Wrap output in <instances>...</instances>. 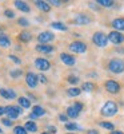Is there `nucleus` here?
I'll return each mask as SVG.
<instances>
[{"label": "nucleus", "instance_id": "nucleus-1", "mask_svg": "<svg viewBox=\"0 0 124 134\" xmlns=\"http://www.w3.org/2000/svg\"><path fill=\"white\" fill-rule=\"evenodd\" d=\"M117 113V105L115 102H112V100H108L101 107V115L104 117H112Z\"/></svg>", "mask_w": 124, "mask_h": 134}, {"label": "nucleus", "instance_id": "nucleus-2", "mask_svg": "<svg viewBox=\"0 0 124 134\" xmlns=\"http://www.w3.org/2000/svg\"><path fill=\"white\" fill-rule=\"evenodd\" d=\"M108 70L114 74H121L124 71V62L121 59H112L108 63Z\"/></svg>", "mask_w": 124, "mask_h": 134}, {"label": "nucleus", "instance_id": "nucleus-3", "mask_svg": "<svg viewBox=\"0 0 124 134\" xmlns=\"http://www.w3.org/2000/svg\"><path fill=\"white\" fill-rule=\"evenodd\" d=\"M92 40L97 47H106L107 43H108V36L103 32H96L94 35V38H92Z\"/></svg>", "mask_w": 124, "mask_h": 134}, {"label": "nucleus", "instance_id": "nucleus-4", "mask_svg": "<svg viewBox=\"0 0 124 134\" xmlns=\"http://www.w3.org/2000/svg\"><path fill=\"white\" fill-rule=\"evenodd\" d=\"M21 113H23V110L19 106H7L5 107V114L8 115L9 119H16Z\"/></svg>", "mask_w": 124, "mask_h": 134}, {"label": "nucleus", "instance_id": "nucleus-5", "mask_svg": "<svg viewBox=\"0 0 124 134\" xmlns=\"http://www.w3.org/2000/svg\"><path fill=\"white\" fill-rule=\"evenodd\" d=\"M70 50L72 52H76V54H83L87 51V44L83 42H73L70 44Z\"/></svg>", "mask_w": 124, "mask_h": 134}, {"label": "nucleus", "instance_id": "nucleus-6", "mask_svg": "<svg viewBox=\"0 0 124 134\" xmlns=\"http://www.w3.org/2000/svg\"><path fill=\"white\" fill-rule=\"evenodd\" d=\"M108 40L112 42L114 44H120L124 42V35L119 31H112L108 34Z\"/></svg>", "mask_w": 124, "mask_h": 134}, {"label": "nucleus", "instance_id": "nucleus-7", "mask_svg": "<svg viewBox=\"0 0 124 134\" xmlns=\"http://www.w3.org/2000/svg\"><path fill=\"white\" fill-rule=\"evenodd\" d=\"M35 67H36V69H39L40 71H47V70H49L51 63L47 59H44V58H38L35 60Z\"/></svg>", "mask_w": 124, "mask_h": 134}, {"label": "nucleus", "instance_id": "nucleus-8", "mask_svg": "<svg viewBox=\"0 0 124 134\" xmlns=\"http://www.w3.org/2000/svg\"><path fill=\"white\" fill-rule=\"evenodd\" d=\"M38 39H39L40 44H46V43L53 40V39H55V35H53L52 32H49V31H44V32H40V34H39Z\"/></svg>", "mask_w": 124, "mask_h": 134}, {"label": "nucleus", "instance_id": "nucleus-9", "mask_svg": "<svg viewBox=\"0 0 124 134\" xmlns=\"http://www.w3.org/2000/svg\"><path fill=\"white\" fill-rule=\"evenodd\" d=\"M106 88L111 94H116V93L120 91V85L116 81H107L106 82Z\"/></svg>", "mask_w": 124, "mask_h": 134}, {"label": "nucleus", "instance_id": "nucleus-10", "mask_svg": "<svg viewBox=\"0 0 124 134\" xmlns=\"http://www.w3.org/2000/svg\"><path fill=\"white\" fill-rule=\"evenodd\" d=\"M38 81H39L38 75H35L33 72H27V75H26V82H27V85H28L31 88H35V87L38 86Z\"/></svg>", "mask_w": 124, "mask_h": 134}, {"label": "nucleus", "instance_id": "nucleus-11", "mask_svg": "<svg viewBox=\"0 0 124 134\" xmlns=\"http://www.w3.org/2000/svg\"><path fill=\"white\" fill-rule=\"evenodd\" d=\"M75 23L79 24V26H85V24H89L91 23V18L84 15V14H77L75 16Z\"/></svg>", "mask_w": 124, "mask_h": 134}, {"label": "nucleus", "instance_id": "nucleus-12", "mask_svg": "<svg viewBox=\"0 0 124 134\" xmlns=\"http://www.w3.org/2000/svg\"><path fill=\"white\" fill-rule=\"evenodd\" d=\"M60 59H61V62H63L64 64H67V66H75V63H76L75 57H72V55H70V54H65V52H63V54L60 55Z\"/></svg>", "mask_w": 124, "mask_h": 134}, {"label": "nucleus", "instance_id": "nucleus-13", "mask_svg": "<svg viewBox=\"0 0 124 134\" xmlns=\"http://www.w3.org/2000/svg\"><path fill=\"white\" fill-rule=\"evenodd\" d=\"M0 95L5 99H15L16 98V93L11 88H0Z\"/></svg>", "mask_w": 124, "mask_h": 134}, {"label": "nucleus", "instance_id": "nucleus-14", "mask_svg": "<svg viewBox=\"0 0 124 134\" xmlns=\"http://www.w3.org/2000/svg\"><path fill=\"white\" fill-rule=\"evenodd\" d=\"M112 27L116 31H124V18H117L115 20H112Z\"/></svg>", "mask_w": 124, "mask_h": 134}, {"label": "nucleus", "instance_id": "nucleus-15", "mask_svg": "<svg viewBox=\"0 0 124 134\" xmlns=\"http://www.w3.org/2000/svg\"><path fill=\"white\" fill-rule=\"evenodd\" d=\"M35 4L40 11H43V12H49L51 11V7H49L48 2H40V0H38V2H35Z\"/></svg>", "mask_w": 124, "mask_h": 134}, {"label": "nucleus", "instance_id": "nucleus-16", "mask_svg": "<svg viewBox=\"0 0 124 134\" xmlns=\"http://www.w3.org/2000/svg\"><path fill=\"white\" fill-rule=\"evenodd\" d=\"M36 51L43 52V54H51L53 51L52 46H47V44H38L36 46Z\"/></svg>", "mask_w": 124, "mask_h": 134}, {"label": "nucleus", "instance_id": "nucleus-17", "mask_svg": "<svg viewBox=\"0 0 124 134\" xmlns=\"http://www.w3.org/2000/svg\"><path fill=\"white\" fill-rule=\"evenodd\" d=\"M11 46V39L5 34H0V47H9Z\"/></svg>", "mask_w": 124, "mask_h": 134}, {"label": "nucleus", "instance_id": "nucleus-18", "mask_svg": "<svg viewBox=\"0 0 124 134\" xmlns=\"http://www.w3.org/2000/svg\"><path fill=\"white\" fill-rule=\"evenodd\" d=\"M15 7L17 9H20L21 12H29V7L26 2H20V0H16L15 2Z\"/></svg>", "mask_w": 124, "mask_h": 134}, {"label": "nucleus", "instance_id": "nucleus-19", "mask_svg": "<svg viewBox=\"0 0 124 134\" xmlns=\"http://www.w3.org/2000/svg\"><path fill=\"white\" fill-rule=\"evenodd\" d=\"M24 127H26V130L29 131V133H36V131H38V125H36L33 121H28L27 124L24 125Z\"/></svg>", "mask_w": 124, "mask_h": 134}, {"label": "nucleus", "instance_id": "nucleus-20", "mask_svg": "<svg viewBox=\"0 0 124 134\" xmlns=\"http://www.w3.org/2000/svg\"><path fill=\"white\" fill-rule=\"evenodd\" d=\"M67 115H68V118L75 119V118H77V117H79V111H77L73 106H70L68 109H67Z\"/></svg>", "mask_w": 124, "mask_h": 134}, {"label": "nucleus", "instance_id": "nucleus-21", "mask_svg": "<svg viewBox=\"0 0 124 134\" xmlns=\"http://www.w3.org/2000/svg\"><path fill=\"white\" fill-rule=\"evenodd\" d=\"M17 100H19L20 107H23V109H28V107L31 106V100H29L28 98H26V97H20Z\"/></svg>", "mask_w": 124, "mask_h": 134}, {"label": "nucleus", "instance_id": "nucleus-22", "mask_svg": "<svg viewBox=\"0 0 124 134\" xmlns=\"http://www.w3.org/2000/svg\"><path fill=\"white\" fill-rule=\"evenodd\" d=\"M32 113L35 114L36 117H41V115L46 114V110H44L41 106H33L32 107Z\"/></svg>", "mask_w": 124, "mask_h": 134}, {"label": "nucleus", "instance_id": "nucleus-23", "mask_svg": "<svg viewBox=\"0 0 124 134\" xmlns=\"http://www.w3.org/2000/svg\"><path fill=\"white\" fill-rule=\"evenodd\" d=\"M51 27H52L53 30H59V31H67V26H65V24H63V23H60V21H52Z\"/></svg>", "mask_w": 124, "mask_h": 134}, {"label": "nucleus", "instance_id": "nucleus-24", "mask_svg": "<svg viewBox=\"0 0 124 134\" xmlns=\"http://www.w3.org/2000/svg\"><path fill=\"white\" fill-rule=\"evenodd\" d=\"M19 39L21 42H29L32 39V35H31L29 32H27V31H23L21 34H19Z\"/></svg>", "mask_w": 124, "mask_h": 134}, {"label": "nucleus", "instance_id": "nucleus-25", "mask_svg": "<svg viewBox=\"0 0 124 134\" xmlns=\"http://www.w3.org/2000/svg\"><path fill=\"white\" fill-rule=\"evenodd\" d=\"M67 93H68V95H71V97H77V95H80V93H82V88H77V87H71V88H68V90H67Z\"/></svg>", "mask_w": 124, "mask_h": 134}, {"label": "nucleus", "instance_id": "nucleus-26", "mask_svg": "<svg viewBox=\"0 0 124 134\" xmlns=\"http://www.w3.org/2000/svg\"><path fill=\"white\" fill-rule=\"evenodd\" d=\"M99 5H101V7H112L114 5V0H97L96 2Z\"/></svg>", "mask_w": 124, "mask_h": 134}, {"label": "nucleus", "instance_id": "nucleus-27", "mask_svg": "<svg viewBox=\"0 0 124 134\" xmlns=\"http://www.w3.org/2000/svg\"><path fill=\"white\" fill-rule=\"evenodd\" d=\"M94 88H95V85L91 83V82H85V83H83V86H82V90H84V91H87V93L92 91Z\"/></svg>", "mask_w": 124, "mask_h": 134}, {"label": "nucleus", "instance_id": "nucleus-28", "mask_svg": "<svg viewBox=\"0 0 124 134\" xmlns=\"http://www.w3.org/2000/svg\"><path fill=\"white\" fill-rule=\"evenodd\" d=\"M14 133L15 134H28V131L26 130L24 126H15L14 127Z\"/></svg>", "mask_w": 124, "mask_h": 134}, {"label": "nucleus", "instance_id": "nucleus-29", "mask_svg": "<svg viewBox=\"0 0 124 134\" xmlns=\"http://www.w3.org/2000/svg\"><path fill=\"white\" fill-rule=\"evenodd\" d=\"M100 126H101V127H104V129H108V130H111V131H114V130H115L114 124H111V122H100Z\"/></svg>", "mask_w": 124, "mask_h": 134}, {"label": "nucleus", "instance_id": "nucleus-30", "mask_svg": "<svg viewBox=\"0 0 124 134\" xmlns=\"http://www.w3.org/2000/svg\"><path fill=\"white\" fill-rule=\"evenodd\" d=\"M65 129L67 130H80L82 127L76 124H65Z\"/></svg>", "mask_w": 124, "mask_h": 134}, {"label": "nucleus", "instance_id": "nucleus-31", "mask_svg": "<svg viewBox=\"0 0 124 134\" xmlns=\"http://www.w3.org/2000/svg\"><path fill=\"white\" fill-rule=\"evenodd\" d=\"M17 23H19V26H21V27H27V26L29 24V21H28L26 18H20V19L17 20Z\"/></svg>", "mask_w": 124, "mask_h": 134}, {"label": "nucleus", "instance_id": "nucleus-32", "mask_svg": "<svg viewBox=\"0 0 124 134\" xmlns=\"http://www.w3.org/2000/svg\"><path fill=\"white\" fill-rule=\"evenodd\" d=\"M68 82H70L71 85H76V83H79V78L71 75V76H68Z\"/></svg>", "mask_w": 124, "mask_h": 134}, {"label": "nucleus", "instance_id": "nucleus-33", "mask_svg": "<svg viewBox=\"0 0 124 134\" xmlns=\"http://www.w3.org/2000/svg\"><path fill=\"white\" fill-rule=\"evenodd\" d=\"M21 74H23V71H21V70H12V71H11V76H12V78H17Z\"/></svg>", "mask_w": 124, "mask_h": 134}, {"label": "nucleus", "instance_id": "nucleus-34", "mask_svg": "<svg viewBox=\"0 0 124 134\" xmlns=\"http://www.w3.org/2000/svg\"><path fill=\"white\" fill-rule=\"evenodd\" d=\"M4 15H5L7 18H11V19L15 18V12H14V11H11V9H5V11H4Z\"/></svg>", "mask_w": 124, "mask_h": 134}, {"label": "nucleus", "instance_id": "nucleus-35", "mask_svg": "<svg viewBox=\"0 0 124 134\" xmlns=\"http://www.w3.org/2000/svg\"><path fill=\"white\" fill-rule=\"evenodd\" d=\"M2 122H3V125H5V126H12V121H11L9 118H3L2 119Z\"/></svg>", "mask_w": 124, "mask_h": 134}, {"label": "nucleus", "instance_id": "nucleus-36", "mask_svg": "<svg viewBox=\"0 0 124 134\" xmlns=\"http://www.w3.org/2000/svg\"><path fill=\"white\" fill-rule=\"evenodd\" d=\"M73 107H75V109L79 111V113H80V111L83 110V103H80V102H76V103L73 105Z\"/></svg>", "mask_w": 124, "mask_h": 134}, {"label": "nucleus", "instance_id": "nucleus-37", "mask_svg": "<svg viewBox=\"0 0 124 134\" xmlns=\"http://www.w3.org/2000/svg\"><path fill=\"white\" fill-rule=\"evenodd\" d=\"M48 3H49V4H52V5L59 7V5H61V3H63V2H60V0H49Z\"/></svg>", "mask_w": 124, "mask_h": 134}, {"label": "nucleus", "instance_id": "nucleus-38", "mask_svg": "<svg viewBox=\"0 0 124 134\" xmlns=\"http://www.w3.org/2000/svg\"><path fill=\"white\" fill-rule=\"evenodd\" d=\"M38 78H39V81L41 82V83H47L48 81H47V78L46 76H44L43 74H40V75H38Z\"/></svg>", "mask_w": 124, "mask_h": 134}, {"label": "nucleus", "instance_id": "nucleus-39", "mask_svg": "<svg viewBox=\"0 0 124 134\" xmlns=\"http://www.w3.org/2000/svg\"><path fill=\"white\" fill-rule=\"evenodd\" d=\"M9 59H11V60H14L16 64H20V59H19V58H16L15 55H9Z\"/></svg>", "mask_w": 124, "mask_h": 134}, {"label": "nucleus", "instance_id": "nucleus-40", "mask_svg": "<svg viewBox=\"0 0 124 134\" xmlns=\"http://www.w3.org/2000/svg\"><path fill=\"white\" fill-rule=\"evenodd\" d=\"M59 119H60L61 122H67V119H68V115H67V114H60V115H59Z\"/></svg>", "mask_w": 124, "mask_h": 134}, {"label": "nucleus", "instance_id": "nucleus-41", "mask_svg": "<svg viewBox=\"0 0 124 134\" xmlns=\"http://www.w3.org/2000/svg\"><path fill=\"white\" fill-rule=\"evenodd\" d=\"M4 114H5V107L0 106V117H2V115H4Z\"/></svg>", "mask_w": 124, "mask_h": 134}, {"label": "nucleus", "instance_id": "nucleus-42", "mask_svg": "<svg viewBox=\"0 0 124 134\" xmlns=\"http://www.w3.org/2000/svg\"><path fill=\"white\" fill-rule=\"evenodd\" d=\"M48 130H49L51 133H56V127H55V126H48Z\"/></svg>", "mask_w": 124, "mask_h": 134}, {"label": "nucleus", "instance_id": "nucleus-43", "mask_svg": "<svg viewBox=\"0 0 124 134\" xmlns=\"http://www.w3.org/2000/svg\"><path fill=\"white\" fill-rule=\"evenodd\" d=\"M111 134H124V133H121L119 130H114V131H111Z\"/></svg>", "mask_w": 124, "mask_h": 134}, {"label": "nucleus", "instance_id": "nucleus-44", "mask_svg": "<svg viewBox=\"0 0 124 134\" xmlns=\"http://www.w3.org/2000/svg\"><path fill=\"white\" fill-rule=\"evenodd\" d=\"M29 118H31V119H36L38 117H36L35 114H33V113H31V114H29Z\"/></svg>", "mask_w": 124, "mask_h": 134}, {"label": "nucleus", "instance_id": "nucleus-45", "mask_svg": "<svg viewBox=\"0 0 124 134\" xmlns=\"http://www.w3.org/2000/svg\"><path fill=\"white\" fill-rule=\"evenodd\" d=\"M88 134H99V133H97L96 130H89V131H88Z\"/></svg>", "mask_w": 124, "mask_h": 134}, {"label": "nucleus", "instance_id": "nucleus-46", "mask_svg": "<svg viewBox=\"0 0 124 134\" xmlns=\"http://www.w3.org/2000/svg\"><path fill=\"white\" fill-rule=\"evenodd\" d=\"M0 134H3V130L2 129H0Z\"/></svg>", "mask_w": 124, "mask_h": 134}, {"label": "nucleus", "instance_id": "nucleus-47", "mask_svg": "<svg viewBox=\"0 0 124 134\" xmlns=\"http://www.w3.org/2000/svg\"><path fill=\"white\" fill-rule=\"evenodd\" d=\"M67 134H73V133H67Z\"/></svg>", "mask_w": 124, "mask_h": 134}, {"label": "nucleus", "instance_id": "nucleus-48", "mask_svg": "<svg viewBox=\"0 0 124 134\" xmlns=\"http://www.w3.org/2000/svg\"><path fill=\"white\" fill-rule=\"evenodd\" d=\"M41 134H48V133H41Z\"/></svg>", "mask_w": 124, "mask_h": 134}]
</instances>
